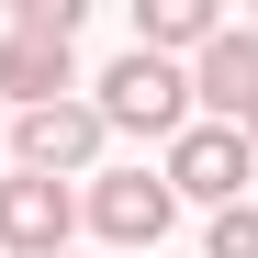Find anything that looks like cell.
I'll list each match as a JSON object with an SVG mask.
<instances>
[{
    "mask_svg": "<svg viewBox=\"0 0 258 258\" xmlns=\"http://www.w3.org/2000/svg\"><path fill=\"white\" fill-rule=\"evenodd\" d=\"M79 225H90L101 247H135V258H157V236L180 225V202H168V180H157V168H101V180L79 191Z\"/></svg>",
    "mask_w": 258,
    "mask_h": 258,
    "instance_id": "277c9868",
    "label": "cell"
},
{
    "mask_svg": "<svg viewBox=\"0 0 258 258\" xmlns=\"http://www.w3.org/2000/svg\"><path fill=\"white\" fill-rule=\"evenodd\" d=\"M213 34H225V12H213V0H135V56H202Z\"/></svg>",
    "mask_w": 258,
    "mask_h": 258,
    "instance_id": "ba28073f",
    "label": "cell"
},
{
    "mask_svg": "<svg viewBox=\"0 0 258 258\" xmlns=\"http://www.w3.org/2000/svg\"><path fill=\"white\" fill-rule=\"evenodd\" d=\"M236 135H247V157H258V101H247V112H236Z\"/></svg>",
    "mask_w": 258,
    "mask_h": 258,
    "instance_id": "8fae6325",
    "label": "cell"
},
{
    "mask_svg": "<svg viewBox=\"0 0 258 258\" xmlns=\"http://www.w3.org/2000/svg\"><path fill=\"white\" fill-rule=\"evenodd\" d=\"M157 180H168V202L225 213V202H247L258 157H247V135H236V123H180V135H168V157H157Z\"/></svg>",
    "mask_w": 258,
    "mask_h": 258,
    "instance_id": "7a4b0ae2",
    "label": "cell"
},
{
    "mask_svg": "<svg viewBox=\"0 0 258 258\" xmlns=\"http://www.w3.org/2000/svg\"><path fill=\"white\" fill-rule=\"evenodd\" d=\"M68 258H79V247H68Z\"/></svg>",
    "mask_w": 258,
    "mask_h": 258,
    "instance_id": "4fadbf2b",
    "label": "cell"
},
{
    "mask_svg": "<svg viewBox=\"0 0 258 258\" xmlns=\"http://www.w3.org/2000/svg\"><path fill=\"white\" fill-rule=\"evenodd\" d=\"M79 101L101 112V135H157V146H168V135L191 123V79L168 68V56H135V45H123L90 90H79Z\"/></svg>",
    "mask_w": 258,
    "mask_h": 258,
    "instance_id": "6da1fadb",
    "label": "cell"
},
{
    "mask_svg": "<svg viewBox=\"0 0 258 258\" xmlns=\"http://www.w3.org/2000/svg\"><path fill=\"white\" fill-rule=\"evenodd\" d=\"M0 146H12V112H0Z\"/></svg>",
    "mask_w": 258,
    "mask_h": 258,
    "instance_id": "7c38bea8",
    "label": "cell"
},
{
    "mask_svg": "<svg viewBox=\"0 0 258 258\" xmlns=\"http://www.w3.org/2000/svg\"><path fill=\"white\" fill-rule=\"evenodd\" d=\"M68 90H79L68 45H34V34H0V112H45V101H68Z\"/></svg>",
    "mask_w": 258,
    "mask_h": 258,
    "instance_id": "52a82bcc",
    "label": "cell"
},
{
    "mask_svg": "<svg viewBox=\"0 0 258 258\" xmlns=\"http://www.w3.org/2000/svg\"><path fill=\"white\" fill-rule=\"evenodd\" d=\"M101 112L90 101H45V112H12V168H34V180H101Z\"/></svg>",
    "mask_w": 258,
    "mask_h": 258,
    "instance_id": "3957f363",
    "label": "cell"
},
{
    "mask_svg": "<svg viewBox=\"0 0 258 258\" xmlns=\"http://www.w3.org/2000/svg\"><path fill=\"white\" fill-rule=\"evenodd\" d=\"M12 34H34V45H79V0H23Z\"/></svg>",
    "mask_w": 258,
    "mask_h": 258,
    "instance_id": "30bf717a",
    "label": "cell"
},
{
    "mask_svg": "<svg viewBox=\"0 0 258 258\" xmlns=\"http://www.w3.org/2000/svg\"><path fill=\"white\" fill-rule=\"evenodd\" d=\"M68 236H79V191L12 168L0 180V258H68Z\"/></svg>",
    "mask_w": 258,
    "mask_h": 258,
    "instance_id": "5b68a950",
    "label": "cell"
},
{
    "mask_svg": "<svg viewBox=\"0 0 258 258\" xmlns=\"http://www.w3.org/2000/svg\"><path fill=\"white\" fill-rule=\"evenodd\" d=\"M202 258H258V202H225L202 225Z\"/></svg>",
    "mask_w": 258,
    "mask_h": 258,
    "instance_id": "9c48e42d",
    "label": "cell"
},
{
    "mask_svg": "<svg viewBox=\"0 0 258 258\" xmlns=\"http://www.w3.org/2000/svg\"><path fill=\"white\" fill-rule=\"evenodd\" d=\"M180 79H191V123H236V112L258 101V23H225Z\"/></svg>",
    "mask_w": 258,
    "mask_h": 258,
    "instance_id": "8992f818",
    "label": "cell"
}]
</instances>
